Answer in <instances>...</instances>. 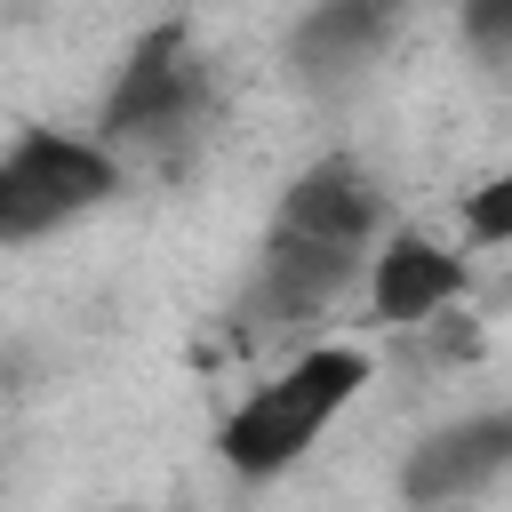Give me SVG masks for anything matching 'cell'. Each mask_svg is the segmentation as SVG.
Instances as JSON below:
<instances>
[{
    "label": "cell",
    "mask_w": 512,
    "mask_h": 512,
    "mask_svg": "<svg viewBox=\"0 0 512 512\" xmlns=\"http://www.w3.org/2000/svg\"><path fill=\"white\" fill-rule=\"evenodd\" d=\"M360 384H368V352H352V344H312V352H296L272 384H256V392L224 416V432H216L224 464H232L240 480L288 472V464L352 408Z\"/></svg>",
    "instance_id": "cell-2"
},
{
    "label": "cell",
    "mask_w": 512,
    "mask_h": 512,
    "mask_svg": "<svg viewBox=\"0 0 512 512\" xmlns=\"http://www.w3.org/2000/svg\"><path fill=\"white\" fill-rule=\"evenodd\" d=\"M464 232H472L480 248L512 240V176H496V184H480V192L464 200Z\"/></svg>",
    "instance_id": "cell-9"
},
{
    "label": "cell",
    "mask_w": 512,
    "mask_h": 512,
    "mask_svg": "<svg viewBox=\"0 0 512 512\" xmlns=\"http://www.w3.org/2000/svg\"><path fill=\"white\" fill-rule=\"evenodd\" d=\"M384 32H392V16L368 8V0H312L296 40H288V56H296L304 80H344L384 48Z\"/></svg>",
    "instance_id": "cell-7"
},
{
    "label": "cell",
    "mask_w": 512,
    "mask_h": 512,
    "mask_svg": "<svg viewBox=\"0 0 512 512\" xmlns=\"http://www.w3.org/2000/svg\"><path fill=\"white\" fill-rule=\"evenodd\" d=\"M464 40L488 64H512V0H464Z\"/></svg>",
    "instance_id": "cell-8"
},
{
    "label": "cell",
    "mask_w": 512,
    "mask_h": 512,
    "mask_svg": "<svg viewBox=\"0 0 512 512\" xmlns=\"http://www.w3.org/2000/svg\"><path fill=\"white\" fill-rule=\"evenodd\" d=\"M504 464H512V416H504V408H488V416H456V424H440V432H424V440L408 448V464H400V496H408L416 512H440V504L480 496Z\"/></svg>",
    "instance_id": "cell-5"
},
{
    "label": "cell",
    "mask_w": 512,
    "mask_h": 512,
    "mask_svg": "<svg viewBox=\"0 0 512 512\" xmlns=\"http://www.w3.org/2000/svg\"><path fill=\"white\" fill-rule=\"evenodd\" d=\"M456 288H464V264H456L440 240H424V232H392V240L376 248V272H368L376 320H392V328L432 320V312H440Z\"/></svg>",
    "instance_id": "cell-6"
},
{
    "label": "cell",
    "mask_w": 512,
    "mask_h": 512,
    "mask_svg": "<svg viewBox=\"0 0 512 512\" xmlns=\"http://www.w3.org/2000/svg\"><path fill=\"white\" fill-rule=\"evenodd\" d=\"M120 192V160L112 144H88V136H56V128H24L0 160V240L24 248L88 208H104Z\"/></svg>",
    "instance_id": "cell-3"
},
{
    "label": "cell",
    "mask_w": 512,
    "mask_h": 512,
    "mask_svg": "<svg viewBox=\"0 0 512 512\" xmlns=\"http://www.w3.org/2000/svg\"><path fill=\"white\" fill-rule=\"evenodd\" d=\"M376 216H384V200L352 160L304 168L272 216V240H264L256 288H248V328H296L320 304H336V288L376 248Z\"/></svg>",
    "instance_id": "cell-1"
},
{
    "label": "cell",
    "mask_w": 512,
    "mask_h": 512,
    "mask_svg": "<svg viewBox=\"0 0 512 512\" xmlns=\"http://www.w3.org/2000/svg\"><path fill=\"white\" fill-rule=\"evenodd\" d=\"M368 8H384V16H392V8H400V0H368Z\"/></svg>",
    "instance_id": "cell-10"
},
{
    "label": "cell",
    "mask_w": 512,
    "mask_h": 512,
    "mask_svg": "<svg viewBox=\"0 0 512 512\" xmlns=\"http://www.w3.org/2000/svg\"><path fill=\"white\" fill-rule=\"evenodd\" d=\"M200 96H208V80H200V56H192L184 24H160L128 48L96 128H104L112 152H152V144H176L200 120Z\"/></svg>",
    "instance_id": "cell-4"
}]
</instances>
